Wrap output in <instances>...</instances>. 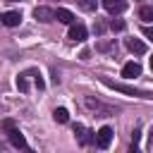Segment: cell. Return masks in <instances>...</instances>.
Returning a JSON list of instances; mask_svg holds the SVG:
<instances>
[{
	"label": "cell",
	"mask_w": 153,
	"mask_h": 153,
	"mask_svg": "<svg viewBox=\"0 0 153 153\" xmlns=\"http://www.w3.org/2000/svg\"><path fill=\"white\" fill-rule=\"evenodd\" d=\"M2 129L7 131V136H10V141H12L14 148H26V139H24V134L14 127L12 120H5V122H2Z\"/></svg>",
	"instance_id": "1"
},
{
	"label": "cell",
	"mask_w": 153,
	"mask_h": 153,
	"mask_svg": "<svg viewBox=\"0 0 153 153\" xmlns=\"http://www.w3.org/2000/svg\"><path fill=\"white\" fill-rule=\"evenodd\" d=\"M103 84H105L108 88H115V91H120V93H127V96L151 98V93H148V91H139V88H134V86H127V84H120V81H110V79H103Z\"/></svg>",
	"instance_id": "2"
},
{
	"label": "cell",
	"mask_w": 153,
	"mask_h": 153,
	"mask_svg": "<svg viewBox=\"0 0 153 153\" xmlns=\"http://www.w3.org/2000/svg\"><path fill=\"white\" fill-rule=\"evenodd\" d=\"M110 141H112V129L105 124V127H100V129L96 131V146H98V148H108Z\"/></svg>",
	"instance_id": "3"
},
{
	"label": "cell",
	"mask_w": 153,
	"mask_h": 153,
	"mask_svg": "<svg viewBox=\"0 0 153 153\" xmlns=\"http://www.w3.org/2000/svg\"><path fill=\"white\" fill-rule=\"evenodd\" d=\"M91 134H93V131H88V129H86L84 124H79V122L74 124V136L79 139V143H81V146H86V143L96 141V136H91Z\"/></svg>",
	"instance_id": "4"
},
{
	"label": "cell",
	"mask_w": 153,
	"mask_h": 153,
	"mask_svg": "<svg viewBox=\"0 0 153 153\" xmlns=\"http://www.w3.org/2000/svg\"><path fill=\"white\" fill-rule=\"evenodd\" d=\"M69 41H74V43L86 41V26L84 24H69Z\"/></svg>",
	"instance_id": "5"
},
{
	"label": "cell",
	"mask_w": 153,
	"mask_h": 153,
	"mask_svg": "<svg viewBox=\"0 0 153 153\" xmlns=\"http://www.w3.org/2000/svg\"><path fill=\"white\" fill-rule=\"evenodd\" d=\"M103 7L110 14H120V12L127 10V0H103Z\"/></svg>",
	"instance_id": "6"
},
{
	"label": "cell",
	"mask_w": 153,
	"mask_h": 153,
	"mask_svg": "<svg viewBox=\"0 0 153 153\" xmlns=\"http://www.w3.org/2000/svg\"><path fill=\"white\" fill-rule=\"evenodd\" d=\"M141 74V65L136 62V60H131V62H127L124 67H122V76L124 79H134V76H139Z\"/></svg>",
	"instance_id": "7"
},
{
	"label": "cell",
	"mask_w": 153,
	"mask_h": 153,
	"mask_svg": "<svg viewBox=\"0 0 153 153\" xmlns=\"http://www.w3.org/2000/svg\"><path fill=\"white\" fill-rule=\"evenodd\" d=\"M33 17H36L38 22H45V24H48V22L55 19V10H50V7H36V10H33Z\"/></svg>",
	"instance_id": "8"
},
{
	"label": "cell",
	"mask_w": 153,
	"mask_h": 153,
	"mask_svg": "<svg viewBox=\"0 0 153 153\" xmlns=\"http://www.w3.org/2000/svg\"><path fill=\"white\" fill-rule=\"evenodd\" d=\"M19 22H22V12H17V10H10V12L2 14V24L5 26H17Z\"/></svg>",
	"instance_id": "9"
},
{
	"label": "cell",
	"mask_w": 153,
	"mask_h": 153,
	"mask_svg": "<svg viewBox=\"0 0 153 153\" xmlns=\"http://www.w3.org/2000/svg\"><path fill=\"white\" fill-rule=\"evenodd\" d=\"M55 19L62 22V24H74V14L69 10H65V7H57L55 10Z\"/></svg>",
	"instance_id": "10"
},
{
	"label": "cell",
	"mask_w": 153,
	"mask_h": 153,
	"mask_svg": "<svg viewBox=\"0 0 153 153\" xmlns=\"http://www.w3.org/2000/svg\"><path fill=\"white\" fill-rule=\"evenodd\" d=\"M127 48H129L134 55H143V53H146V43L139 41V38H129V41H127Z\"/></svg>",
	"instance_id": "11"
},
{
	"label": "cell",
	"mask_w": 153,
	"mask_h": 153,
	"mask_svg": "<svg viewBox=\"0 0 153 153\" xmlns=\"http://www.w3.org/2000/svg\"><path fill=\"white\" fill-rule=\"evenodd\" d=\"M53 120L60 122V124H65V122L69 120V112H67L65 108H55V110H53Z\"/></svg>",
	"instance_id": "12"
},
{
	"label": "cell",
	"mask_w": 153,
	"mask_h": 153,
	"mask_svg": "<svg viewBox=\"0 0 153 153\" xmlns=\"http://www.w3.org/2000/svg\"><path fill=\"white\" fill-rule=\"evenodd\" d=\"M139 17H141L143 22H153V7H148V5H143V7L139 10Z\"/></svg>",
	"instance_id": "13"
},
{
	"label": "cell",
	"mask_w": 153,
	"mask_h": 153,
	"mask_svg": "<svg viewBox=\"0 0 153 153\" xmlns=\"http://www.w3.org/2000/svg\"><path fill=\"white\" fill-rule=\"evenodd\" d=\"M17 88L24 93V91H29V84H26V74H19L17 76Z\"/></svg>",
	"instance_id": "14"
},
{
	"label": "cell",
	"mask_w": 153,
	"mask_h": 153,
	"mask_svg": "<svg viewBox=\"0 0 153 153\" xmlns=\"http://www.w3.org/2000/svg\"><path fill=\"white\" fill-rule=\"evenodd\" d=\"M79 7L86 10V12H93L96 10V0H79Z\"/></svg>",
	"instance_id": "15"
},
{
	"label": "cell",
	"mask_w": 153,
	"mask_h": 153,
	"mask_svg": "<svg viewBox=\"0 0 153 153\" xmlns=\"http://www.w3.org/2000/svg\"><path fill=\"white\" fill-rule=\"evenodd\" d=\"M103 31H105V24L103 22H93V33L96 36H103Z\"/></svg>",
	"instance_id": "16"
},
{
	"label": "cell",
	"mask_w": 153,
	"mask_h": 153,
	"mask_svg": "<svg viewBox=\"0 0 153 153\" xmlns=\"http://www.w3.org/2000/svg\"><path fill=\"white\" fill-rule=\"evenodd\" d=\"M110 29H112V31H122V29H124V22H120V19L115 22V19H112V22H110Z\"/></svg>",
	"instance_id": "17"
},
{
	"label": "cell",
	"mask_w": 153,
	"mask_h": 153,
	"mask_svg": "<svg viewBox=\"0 0 153 153\" xmlns=\"http://www.w3.org/2000/svg\"><path fill=\"white\" fill-rule=\"evenodd\" d=\"M139 139H141V131H139V129H134V134H131V148H136V146H139Z\"/></svg>",
	"instance_id": "18"
},
{
	"label": "cell",
	"mask_w": 153,
	"mask_h": 153,
	"mask_svg": "<svg viewBox=\"0 0 153 153\" xmlns=\"http://www.w3.org/2000/svg\"><path fill=\"white\" fill-rule=\"evenodd\" d=\"M143 36H148V38H153V26H143Z\"/></svg>",
	"instance_id": "19"
},
{
	"label": "cell",
	"mask_w": 153,
	"mask_h": 153,
	"mask_svg": "<svg viewBox=\"0 0 153 153\" xmlns=\"http://www.w3.org/2000/svg\"><path fill=\"white\" fill-rule=\"evenodd\" d=\"M151 69H153V55H151Z\"/></svg>",
	"instance_id": "20"
},
{
	"label": "cell",
	"mask_w": 153,
	"mask_h": 153,
	"mask_svg": "<svg viewBox=\"0 0 153 153\" xmlns=\"http://www.w3.org/2000/svg\"><path fill=\"white\" fill-rule=\"evenodd\" d=\"M0 19H2V14H0Z\"/></svg>",
	"instance_id": "21"
},
{
	"label": "cell",
	"mask_w": 153,
	"mask_h": 153,
	"mask_svg": "<svg viewBox=\"0 0 153 153\" xmlns=\"http://www.w3.org/2000/svg\"><path fill=\"white\" fill-rule=\"evenodd\" d=\"M12 2H17V0H12Z\"/></svg>",
	"instance_id": "22"
}]
</instances>
